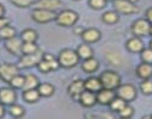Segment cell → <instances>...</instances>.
<instances>
[{"label":"cell","instance_id":"1f68e13d","mask_svg":"<svg viewBox=\"0 0 152 119\" xmlns=\"http://www.w3.org/2000/svg\"><path fill=\"white\" fill-rule=\"evenodd\" d=\"M9 112H10V114H11L12 117H15V118H22V117L25 114L24 107L20 106V105H18V104H16V102L9 106Z\"/></svg>","mask_w":152,"mask_h":119},{"label":"cell","instance_id":"f6af8a7d","mask_svg":"<svg viewBox=\"0 0 152 119\" xmlns=\"http://www.w3.org/2000/svg\"><path fill=\"white\" fill-rule=\"evenodd\" d=\"M150 48L152 49V39H151V41H150Z\"/></svg>","mask_w":152,"mask_h":119},{"label":"cell","instance_id":"4316f807","mask_svg":"<svg viewBox=\"0 0 152 119\" xmlns=\"http://www.w3.org/2000/svg\"><path fill=\"white\" fill-rule=\"evenodd\" d=\"M120 19V16L119 13L114 10V11H107L102 14V22L104 24H108V25H114L116 24Z\"/></svg>","mask_w":152,"mask_h":119},{"label":"cell","instance_id":"f1b7e54d","mask_svg":"<svg viewBox=\"0 0 152 119\" xmlns=\"http://www.w3.org/2000/svg\"><path fill=\"white\" fill-rule=\"evenodd\" d=\"M127 104V101H125L124 99H121L120 97H115V98H114L113 100H111V102L108 105L109 107H110V111L111 112H115V113H118L125 105Z\"/></svg>","mask_w":152,"mask_h":119},{"label":"cell","instance_id":"8fae6325","mask_svg":"<svg viewBox=\"0 0 152 119\" xmlns=\"http://www.w3.org/2000/svg\"><path fill=\"white\" fill-rule=\"evenodd\" d=\"M22 44H23V41L20 39V37L15 36L12 38L5 39V44L4 45H5V49L11 55L20 56L22 55Z\"/></svg>","mask_w":152,"mask_h":119},{"label":"cell","instance_id":"484cf974","mask_svg":"<svg viewBox=\"0 0 152 119\" xmlns=\"http://www.w3.org/2000/svg\"><path fill=\"white\" fill-rule=\"evenodd\" d=\"M20 39L23 42H37L39 39V33L34 29H25L19 35Z\"/></svg>","mask_w":152,"mask_h":119},{"label":"cell","instance_id":"7dc6e473","mask_svg":"<svg viewBox=\"0 0 152 119\" xmlns=\"http://www.w3.org/2000/svg\"><path fill=\"white\" fill-rule=\"evenodd\" d=\"M73 1H79V0H73Z\"/></svg>","mask_w":152,"mask_h":119},{"label":"cell","instance_id":"7a4b0ae2","mask_svg":"<svg viewBox=\"0 0 152 119\" xmlns=\"http://www.w3.org/2000/svg\"><path fill=\"white\" fill-rule=\"evenodd\" d=\"M79 20V14L73 10H62L56 13L55 22L61 27H72Z\"/></svg>","mask_w":152,"mask_h":119},{"label":"cell","instance_id":"ffe728a7","mask_svg":"<svg viewBox=\"0 0 152 119\" xmlns=\"http://www.w3.org/2000/svg\"><path fill=\"white\" fill-rule=\"evenodd\" d=\"M84 87H85L86 91H90V92H94V93H97L99 89L103 88L99 77H97V76H89L88 79H85L84 80Z\"/></svg>","mask_w":152,"mask_h":119},{"label":"cell","instance_id":"603a6c76","mask_svg":"<svg viewBox=\"0 0 152 119\" xmlns=\"http://www.w3.org/2000/svg\"><path fill=\"white\" fill-rule=\"evenodd\" d=\"M41 95L37 91V88H32V89H24L23 91V99L24 101H26L28 104H36L40 100Z\"/></svg>","mask_w":152,"mask_h":119},{"label":"cell","instance_id":"5b68a950","mask_svg":"<svg viewBox=\"0 0 152 119\" xmlns=\"http://www.w3.org/2000/svg\"><path fill=\"white\" fill-rule=\"evenodd\" d=\"M37 68L43 74H48L50 71H54V70H58L60 68V64H59V61L56 58V56L52 55V54H43V57L42 60L39 62L37 64Z\"/></svg>","mask_w":152,"mask_h":119},{"label":"cell","instance_id":"44dd1931","mask_svg":"<svg viewBox=\"0 0 152 119\" xmlns=\"http://www.w3.org/2000/svg\"><path fill=\"white\" fill-rule=\"evenodd\" d=\"M135 73H137V76L139 79H141V80H145V79H151L152 77V64L142 62V63H140L137 67Z\"/></svg>","mask_w":152,"mask_h":119},{"label":"cell","instance_id":"83f0119b","mask_svg":"<svg viewBox=\"0 0 152 119\" xmlns=\"http://www.w3.org/2000/svg\"><path fill=\"white\" fill-rule=\"evenodd\" d=\"M15 36H17V31L11 24L4 26L1 30H0V38L4 39V41L5 39H9V38H12Z\"/></svg>","mask_w":152,"mask_h":119},{"label":"cell","instance_id":"b9f144b4","mask_svg":"<svg viewBox=\"0 0 152 119\" xmlns=\"http://www.w3.org/2000/svg\"><path fill=\"white\" fill-rule=\"evenodd\" d=\"M3 16H5V7L1 3H0V17H3Z\"/></svg>","mask_w":152,"mask_h":119},{"label":"cell","instance_id":"d6a6232c","mask_svg":"<svg viewBox=\"0 0 152 119\" xmlns=\"http://www.w3.org/2000/svg\"><path fill=\"white\" fill-rule=\"evenodd\" d=\"M134 107L133 106H131L129 105V102H127L119 112H118V114H119V117L120 118H124V119H127V118H132L133 117V114H134Z\"/></svg>","mask_w":152,"mask_h":119},{"label":"cell","instance_id":"c3c4849f","mask_svg":"<svg viewBox=\"0 0 152 119\" xmlns=\"http://www.w3.org/2000/svg\"><path fill=\"white\" fill-rule=\"evenodd\" d=\"M151 118H152V114H151Z\"/></svg>","mask_w":152,"mask_h":119},{"label":"cell","instance_id":"f35d334b","mask_svg":"<svg viewBox=\"0 0 152 119\" xmlns=\"http://www.w3.org/2000/svg\"><path fill=\"white\" fill-rule=\"evenodd\" d=\"M145 19L152 25V7H150V9L146 10V12H145Z\"/></svg>","mask_w":152,"mask_h":119},{"label":"cell","instance_id":"5bb4252c","mask_svg":"<svg viewBox=\"0 0 152 119\" xmlns=\"http://www.w3.org/2000/svg\"><path fill=\"white\" fill-rule=\"evenodd\" d=\"M80 37H82L84 43L92 44V43H96V42L99 41L101 37H102V33L96 27H89V29H84L83 30Z\"/></svg>","mask_w":152,"mask_h":119},{"label":"cell","instance_id":"681fc988","mask_svg":"<svg viewBox=\"0 0 152 119\" xmlns=\"http://www.w3.org/2000/svg\"><path fill=\"white\" fill-rule=\"evenodd\" d=\"M0 41H1V38H0Z\"/></svg>","mask_w":152,"mask_h":119},{"label":"cell","instance_id":"d590c367","mask_svg":"<svg viewBox=\"0 0 152 119\" xmlns=\"http://www.w3.org/2000/svg\"><path fill=\"white\" fill-rule=\"evenodd\" d=\"M34 1H35V0H10V3L12 5H15L16 7H19V9L31 7Z\"/></svg>","mask_w":152,"mask_h":119},{"label":"cell","instance_id":"52a82bcc","mask_svg":"<svg viewBox=\"0 0 152 119\" xmlns=\"http://www.w3.org/2000/svg\"><path fill=\"white\" fill-rule=\"evenodd\" d=\"M56 12L55 11H49V10H43V9H34L31 12V18L35 23L39 24H47L53 20H55Z\"/></svg>","mask_w":152,"mask_h":119},{"label":"cell","instance_id":"7bdbcfd3","mask_svg":"<svg viewBox=\"0 0 152 119\" xmlns=\"http://www.w3.org/2000/svg\"><path fill=\"white\" fill-rule=\"evenodd\" d=\"M128 1H131V3H133V4H135V3L138 1V0H128Z\"/></svg>","mask_w":152,"mask_h":119},{"label":"cell","instance_id":"7402d4cb","mask_svg":"<svg viewBox=\"0 0 152 119\" xmlns=\"http://www.w3.org/2000/svg\"><path fill=\"white\" fill-rule=\"evenodd\" d=\"M37 91H39V93L42 98H49V97L54 95L55 87H54V85H52L49 82H40L39 86H37Z\"/></svg>","mask_w":152,"mask_h":119},{"label":"cell","instance_id":"9c48e42d","mask_svg":"<svg viewBox=\"0 0 152 119\" xmlns=\"http://www.w3.org/2000/svg\"><path fill=\"white\" fill-rule=\"evenodd\" d=\"M115 92H116L118 97H120L121 99H124L127 102L133 101L137 98V94H138V91H137L135 86L132 85V84H121L115 89Z\"/></svg>","mask_w":152,"mask_h":119},{"label":"cell","instance_id":"9a60e30c","mask_svg":"<svg viewBox=\"0 0 152 119\" xmlns=\"http://www.w3.org/2000/svg\"><path fill=\"white\" fill-rule=\"evenodd\" d=\"M115 97H116V92L114 89H108V88H102L96 93L97 104L102 106H108Z\"/></svg>","mask_w":152,"mask_h":119},{"label":"cell","instance_id":"8992f818","mask_svg":"<svg viewBox=\"0 0 152 119\" xmlns=\"http://www.w3.org/2000/svg\"><path fill=\"white\" fill-rule=\"evenodd\" d=\"M113 3V7L119 14H126V16H131V14H135L139 12V9L135 4L128 1V0H114Z\"/></svg>","mask_w":152,"mask_h":119},{"label":"cell","instance_id":"3957f363","mask_svg":"<svg viewBox=\"0 0 152 119\" xmlns=\"http://www.w3.org/2000/svg\"><path fill=\"white\" fill-rule=\"evenodd\" d=\"M99 80L102 82L103 88L115 91L121 85V76L115 70H104L99 75Z\"/></svg>","mask_w":152,"mask_h":119},{"label":"cell","instance_id":"ac0fdd59","mask_svg":"<svg viewBox=\"0 0 152 119\" xmlns=\"http://www.w3.org/2000/svg\"><path fill=\"white\" fill-rule=\"evenodd\" d=\"M144 42L140 37L133 36L126 42V49L132 54H140V51L144 49Z\"/></svg>","mask_w":152,"mask_h":119},{"label":"cell","instance_id":"2e32d148","mask_svg":"<svg viewBox=\"0 0 152 119\" xmlns=\"http://www.w3.org/2000/svg\"><path fill=\"white\" fill-rule=\"evenodd\" d=\"M85 89L84 87V80H80V79H78V80H74L69 84V86L67 87V93L68 95L75 100V101H78L79 99V95L82 94V92Z\"/></svg>","mask_w":152,"mask_h":119},{"label":"cell","instance_id":"e575fe53","mask_svg":"<svg viewBox=\"0 0 152 119\" xmlns=\"http://www.w3.org/2000/svg\"><path fill=\"white\" fill-rule=\"evenodd\" d=\"M140 58L142 62L152 64V49L151 48H144L140 51Z\"/></svg>","mask_w":152,"mask_h":119},{"label":"cell","instance_id":"ee69618b","mask_svg":"<svg viewBox=\"0 0 152 119\" xmlns=\"http://www.w3.org/2000/svg\"><path fill=\"white\" fill-rule=\"evenodd\" d=\"M150 36H152V25H151V29H150Z\"/></svg>","mask_w":152,"mask_h":119},{"label":"cell","instance_id":"bcb514c9","mask_svg":"<svg viewBox=\"0 0 152 119\" xmlns=\"http://www.w3.org/2000/svg\"><path fill=\"white\" fill-rule=\"evenodd\" d=\"M108 1H114V0H107V3H108Z\"/></svg>","mask_w":152,"mask_h":119},{"label":"cell","instance_id":"60d3db41","mask_svg":"<svg viewBox=\"0 0 152 119\" xmlns=\"http://www.w3.org/2000/svg\"><path fill=\"white\" fill-rule=\"evenodd\" d=\"M83 30H84L83 27L77 26V27H74V30H73V31H74V33H75V35H79V36H80V35H82V32H83Z\"/></svg>","mask_w":152,"mask_h":119},{"label":"cell","instance_id":"4dcf8cb0","mask_svg":"<svg viewBox=\"0 0 152 119\" xmlns=\"http://www.w3.org/2000/svg\"><path fill=\"white\" fill-rule=\"evenodd\" d=\"M37 50H40V47L36 44V42H23L22 44V55L34 54Z\"/></svg>","mask_w":152,"mask_h":119},{"label":"cell","instance_id":"30bf717a","mask_svg":"<svg viewBox=\"0 0 152 119\" xmlns=\"http://www.w3.org/2000/svg\"><path fill=\"white\" fill-rule=\"evenodd\" d=\"M150 29H151V24L145 18H139V19L134 20L132 24V27H131L132 33L140 38L150 36Z\"/></svg>","mask_w":152,"mask_h":119},{"label":"cell","instance_id":"d6986e66","mask_svg":"<svg viewBox=\"0 0 152 119\" xmlns=\"http://www.w3.org/2000/svg\"><path fill=\"white\" fill-rule=\"evenodd\" d=\"M82 70L86 74H94L98 68H99V62L97 58H95L94 56L83 60L82 62Z\"/></svg>","mask_w":152,"mask_h":119},{"label":"cell","instance_id":"277c9868","mask_svg":"<svg viewBox=\"0 0 152 119\" xmlns=\"http://www.w3.org/2000/svg\"><path fill=\"white\" fill-rule=\"evenodd\" d=\"M43 51L40 49L34 54H26V55H20L19 61H18V67L19 69H29V68H34L37 67L39 62L42 60L43 57Z\"/></svg>","mask_w":152,"mask_h":119},{"label":"cell","instance_id":"ba28073f","mask_svg":"<svg viewBox=\"0 0 152 119\" xmlns=\"http://www.w3.org/2000/svg\"><path fill=\"white\" fill-rule=\"evenodd\" d=\"M20 73V69L17 64L10 63V62H4L0 63V80L9 84V81L13 76Z\"/></svg>","mask_w":152,"mask_h":119},{"label":"cell","instance_id":"f546056e","mask_svg":"<svg viewBox=\"0 0 152 119\" xmlns=\"http://www.w3.org/2000/svg\"><path fill=\"white\" fill-rule=\"evenodd\" d=\"M23 85H24V75H20V73L13 76L9 81V86L12 87L13 89H23Z\"/></svg>","mask_w":152,"mask_h":119},{"label":"cell","instance_id":"836d02e7","mask_svg":"<svg viewBox=\"0 0 152 119\" xmlns=\"http://www.w3.org/2000/svg\"><path fill=\"white\" fill-rule=\"evenodd\" d=\"M140 92L144 95H152V81L150 79H145L140 84Z\"/></svg>","mask_w":152,"mask_h":119},{"label":"cell","instance_id":"7c38bea8","mask_svg":"<svg viewBox=\"0 0 152 119\" xmlns=\"http://www.w3.org/2000/svg\"><path fill=\"white\" fill-rule=\"evenodd\" d=\"M17 100V93L16 89L12 87H1L0 88V102L5 106H10L15 104Z\"/></svg>","mask_w":152,"mask_h":119},{"label":"cell","instance_id":"6da1fadb","mask_svg":"<svg viewBox=\"0 0 152 119\" xmlns=\"http://www.w3.org/2000/svg\"><path fill=\"white\" fill-rule=\"evenodd\" d=\"M56 58L59 61L60 67H62L65 69H72L74 67H77L79 64V61H80L77 51L73 50V49H69V48L62 49L58 54Z\"/></svg>","mask_w":152,"mask_h":119},{"label":"cell","instance_id":"ab89813d","mask_svg":"<svg viewBox=\"0 0 152 119\" xmlns=\"http://www.w3.org/2000/svg\"><path fill=\"white\" fill-rule=\"evenodd\" d=\"M5 115V105L0 102V118H3Z\"/></svg>","mask_w":152,"mask_h":119},{"label":"cell","instance_id":"74e56055","mask_svg":"<svg viewBox=\"0 0 152 119\" xmlns=\"http://www.w3.org/2000/svg\"><path fill=\"white\" fill-rule=\"evenodd\" d=\"M11 24V19L7 18L6 16H3V17H0V30H1L4 26Z\"/></svg>","mask_w":152,"mask_h":119},{"label":"cell","instance_id":"e0dca14e","mask_svg":"<svg viewBox=\"0 0 152 119\" xmlns=\"http://www.w3.org/2000/svg\"><path fill=\"white\" fill-rule=\"evenodd\" d=\"M78 102H79V104H80L83 107H86V108L94 107V106L97 104L96 93H94V92H90V91H86V89H84V91L82 92V94L79 95Z\"/></svg>","mask_w":152,"mask_h":119},{"label":"cell","instance_id":"4fadbf2b","mask_svg":"<svg viewBox=\"0 0 152 119\" xmlns=\"http://www.w3.org/2000/svg\"><path fill=\"white\" fill-rule=\"evenodd\" d=\"M62 5L61 0H36L32 3L34 9H43V10H49V11H55L59 10Z\"/></svg>","mask_w":152,"mask_h":119},{"label":"cell","instance_id":"cb8c5ba5","mask_svg":"<svg viewBox=\"0 0 152 119\" xmlns=\"http://www.w3.org/2000/svg\"><path fill=\"white\" fill-rule=\"evenodd\" d=\"M40 84V80L35 74H26L24 75V85H23V91L24 89H32L37 88Z\"/></svg>","mask_w":152,"mask_h":119},{"label":"cell","instance_id":"d4e9b609","mask_svg":"<svg viewBox=\"0 0 152 119\" xmlns=\"http://www.w3.org/2000/svg\"><path fill=\"white\" fill-rule=\"evenodd\" d=\"M75 51H77L80 60H85V58H89V57L94 56V50L90 47V44H88V43L79 44L77 47V49H75Z\"/></svg>","mask_w":152,"mask_h":119},{"label":"cell","instance_id":"8d00e7d4","mask_svg":"<svg viewBox=\"0 0 152 119\" xmlns=\"http://www.w3.org/2000/svg\"><path fill=\"white\" fill-rule=\"evenodd\" d=\"M107 5V0H89V6L92 10H103Z\"/></svg>","mask_w":152,"mask_h":119}]
</instances>
